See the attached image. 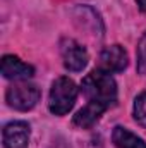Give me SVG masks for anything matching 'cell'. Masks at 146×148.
<instances>
[{
  "label": "cell",
  "instance_id": "1",
  "mask_svg": "<svg viewBox=\"0 0 146 148\" xmlns=\"http://www.w3.org/2000/svg\"><path fill=\"white\" fill-rule=\"evenodd\" d=\"M81 88L88 102L102 105L107 110L117 102V83L112 77V74L102 69H95L86 74L83 77Z\"/></svg>",
  "mask_w": 146,
  "mask_h": 148
},
{
  "label": "cell",
  "instance_id": "2",
  "mask_svg": "<svg viewBox=\"0 0 146 148\" xmlns=\"http://www.w3.org/2000/svg\"><path fill=\"white\" fill-rule=\"evenodd\" d=\"M79 88L72 79L67 76H60L52 83L50 97H48V109L53 115H65L76 103Z\"/></svg>",
  "mask_w": 146,
  "mask_h": 148
},
{
  "label": "cell",
  "instance_id": "3",
  "mask_svg": "<svg viewBox=\"0 0 146 148\" xmlns=\"http://www.w3.org/2000/svg\"><path fill=\"white\" fill-rule=\"evenodd\" d=\"M40 90L38 86L28 83V81H14V84H10L7 88L5 93V100L9 103V107L16 109V110L26 112L31 110L40 100Z\"/></svg>",
  "mask_w": 146,
  "mask_h": 148
},
{
  "label": "cell",
  "instance_id": "4",
  "mask_svg": "<svg viewBox=\"0 0 146 148\" xmlns=\"http://www.w3.org/2000/svg\"><path fill=\"white\" fill-rule=\"evenodd\" d=\"M60 53H62L64 67L67 71L79 73V71H83L88 66V60H89L88 50L81 43L72 40V38H65L60 43Z\"/></svg>",
  "mask_w": 146,
  "mask_h": 148
},
{
  "label": "cell",
  "instance_id": "5",
  "mask_svg": "<svg viewBox=\"0 0 146 148\" xmlns=\"http://www.w3.org/2000/svg\"><path fill=\"white\" fill-rule=\"evenodd\" d=\"M29 124L24 121H12L2 129V141L5 148H28L29 143Z\"/></svg>",
  "mask_w": 146,
  "mask_h": 148
},
{
  "label": "cell",
  "instance_id": "6",
  "mask_svg": "<svg viewBox=\"0 0 146 148\" xmlns=\"http://www.w3.org/2000/svg\"><path fill=\"white\" fill-rule=\"evenodd\" d=\"M127 52L124 50V47L120 45H110L107 48L102 50L100 53V67L102 71L105 73H122L126 67H127Z\"/></svg>",
  "mask_w": 146,
  "mask_h": 148
},
{
  "label": "cell",
  "instance_id": "7",
  "mask_svg": "<svg viewBox=\"0 0 146 148\" xmlns=\"http://www.w3.org/2000/svg\"><path fill=\"white\" fill-rule=\"evenodd\" d=\"M2 74L7 79L28 81L29 77H33L35 67L26 64V62H23L16 55H3V59H2Z\"/></svg>",
  "mask_w": 146,
  "mask_h": 148
},
{
  "label": "cell",
  "instance_id": "8",
  "mask_svg": "<svg viewBox=\"0 0 146 148\" xmlns=\"http://www.w3.org/2000/svg\"><path fill=\"white\" fill-rule=\"evenodd\" d=\"M105 110H107L105 107L88 102L86 107H83L81 110L76 112V115H74V119H72L74 126H77L81 129H88V127H91V126H95L98 122V119L102 117V114Z\"/></svg>",
  "mask_w": 146,
  "mask_h": 148
},
{
  "label": "cell",
  "instance_id": "9",
  "mask_svg": "<svg viewBox=\"0 0 146 148\" xmlns=\"http://www.w3.org/2000/svg\"><path fill=\"white\" fill-rule=\"evenodd\" d=\"M112 141L117 148H146V143L139 136H136L134 133H131L127 127H122V126L113 127Z\"/></svg>",
  "mask_w": 146,
  "mask_h": 148
},
{
  "label": "cell",
  "instance_id": "10",
  "mask_svg": "<svg viewBox=\"0 0 146 148\" xmlns=\"http://www.w3.org/2000/svg\"><path fill=\"white\" fill-rule=\"evenodd\" d=\"M132 115H134V119L139 126L146 127V91L139 93L136 97L134 105H132Z\"/></svg>",
  "mask_w": 146,
  "mask_h": 148
},
{
  "label": "cell",
  "instance_id": "11",
  "mask_svg": "<svg viewBox=\"0 0 146 148\" xmlns=\"http://www.w3.org/2000/svg\"><path fill=\"white\" fill-rule=\"evenodd\" d=\"M136 57H138V73L141 76H145L146 74V33L141 36L139 43H138Z\"/></svg>",
  "mask_w": 146,
  "mask_h": 148
},
{
  "label": "cell",
  "instance_id": "12",
  "mask_svg": "<svg viewBox=\"0 0 146 148\" xmlns=\"http://www.w3.org/2000/svg\"><path fill=\"white\" fill-rule=\"evenodd\" d=\"M136 3H138V9L141 12H146V0H136Z\"/></svg>",
  "mask_w": 146,
  "mask_h": 148
}]
</instances>
